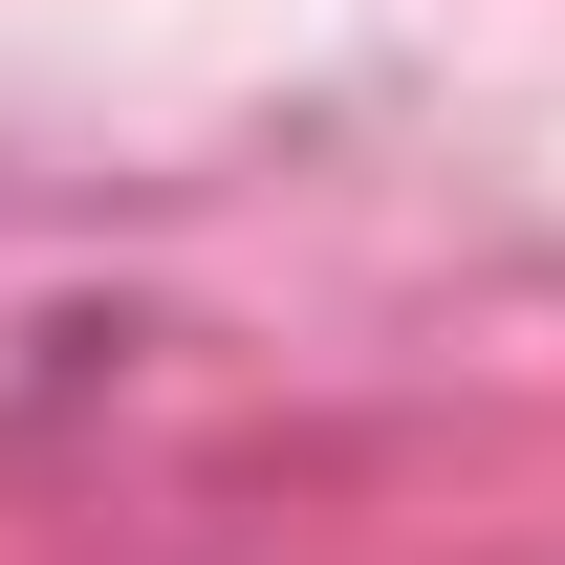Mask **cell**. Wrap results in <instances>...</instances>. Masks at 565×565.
<instances>
[]
</instances>
